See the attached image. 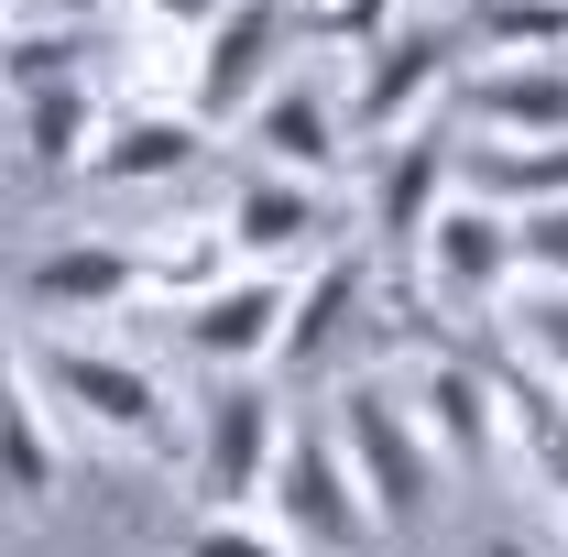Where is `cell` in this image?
I'll list each match as a JSON object with an SVG mask.
<instances>
[{
  "instance_id": "obj_31",
  "label": "cell",
  "mask_w": 568,
  "mask_h": 557,
  "mask_svg": "<svg viewBox=\"0 0 568 557\" xmlns=\"http://www.w3.org/2000/svg\"><path fill=\"white\" fill-rule=\"evenodd\" d=\"M0 33H11V0H0Z\"/></svg>"
},
{
  "instance_id": "obj_8",
  "label": "cell",
  "mask_w": 568,
  "mask_h": 557,
  "mask_svg": "<svg viewBox=\"0 0 568 557\" xmlns=\"http://www.w3.org/2000/svg\"><path fill=\"white\" fill-rule=\"evenodd\" d=\"M241 132H252V153H263V175H295V186H328V175L351 164V121H339V99H328L317 77H295V67L241 110Z\"/></svg>"
},
{
  "instance_id": "obj_20",
  "label": "cell",
  "mask_w": 568,
  "mask_h": 557,
  "mask_svg": "<svg viewBox=\"0 0 568 557\" xmlns=\"http://www.w3.org/2000/svg\"><path fill=\"white\" fill-rule=\"evenodd\" d=\"M0 492H22V503H55L67 492V448L44 426V394L11 361H0Z\"/></svg>"
},
{
  "instance_id": "obj_19",
  "label": "cell",
  "mask_w": 568,
  "mask_h": 557,
  "mask_svg": "<svg viewBox=\"0 0 568 557\" xmlns=\"http://www.w3.org/2000/svg\"><path fill=\"white\" fill-rule=\"evenodd\" d=\"M99 121H110V99H99L88 77L33 88V99H22V121H11V153H22L33 175H77V164H88V142H99Z\"/></svg>"
},
{
  "instance_id": "obj_30",
  "label": "cell",
  "mask_w": 568,
  "mask_h": 557,
  "mask_svg": "<svg viewBox=\"0 0 568 557\" xmlns=\"http://www.w3.org/2000/svg\"><path fill=\"white\" fill-rule=\"evenodd\" d=\"M67 11H77V22H88V11H110V0H67Z\"/></svg>"
},
{
  "instance_id": "obj_22",
  "label": "cell",
  "mask_w": 568,
  "mask_h": 557,
  "mask_svg": "<svg viewBox=\"0 0 568 557\" xmlns=\"http://www.w3.org/2000/svg\"><path fill=\"white\" fill-rule=\"evenodd\" d=\"M88 55H110L99 44V22H11L0 33V88L11 99H33V88H67V77H88Z\"/></svg>"
},
{
  "instance_id": "obj_24",
  "label": "cell",
  "mask_w": 568,
  "mask_h": 557,
  "mask_svg": "<svg viewBox=\"0 0 568 557\" xmlns=\"http://www.w3.org/2000/svg\"><path fill=\"white\" fill-rule=\"evenodd\" d=\"M514 361L568 394V284H536V295L514 306Z\"/></svg>"
},
{
  "instance_id": "obj_1",
  "label": "cell",
  "mask_w": 568,
  "mask_h": 557,
  "mask_svg": "<svg viewBox=\"0 0 568 557\" xmlns=\"http://www.w3.org/2000/svg\"><path fill=\"white\" fill-rule=\"evenodd\" d=\"M328 448H339L351 492L372 503V525H426L437 514V448L416 437V416H405L394 383H351L328 405Z\"/></svg>"
},
{
  "instance_id": "obj_11",
  "label": "cell",
  "mask_w": 568,
  "mask_h": 557,
  "mask_svg": "<svg viewBox=\"0 0 568 557\" xmlns=\"http://www.w3.org/2000/svg\"><path fill=\"white\" fill-rule=\"evenodd\" d=\"M459 198V132L448 121H416V132L383 142V175H372V230L394 241V252H416L426 219Z\"/></svg>"
},
{
  "instance_id": "obj_26",
  "label": "cell",
  "mask_w": 568,
  "mask_h": 557,
  "mask_svg": "<svg viewBox=\"0 0 568 557\" xmlns=\"http://www.w3.org/2000/svg\"><path fill=\"white\" fill-rule=\"evenodd\" d=\"M514 274L568 284V198H558V209H525V219H514Z\"/></svg>"
},
{
  "instance_id": "obj_17",
  "label": "cell",
  "mask_w": 568,
  "mask_h": 557,
  "mask_svg": "<svg viewBox=\"0 0 568 557\" xmlns=\"http://www.w3.org/2000/svg\"><path fill=\"white\" fill-rule=\"evenodd\" d=\"M459 198L470 209H558L568 198V142H459Z\"/></svg>"
},
{
  "instance_id": "obj_32",
  "label": "cell",
  "mask_w": 568,
  "mask_h": 557,
  "mask_svg": "<svg viewBox=\"0 0 568 557\" xmlns=\"http://www.w3.org/2000/svg\"><path fill=\"white\" fill-rule=\"evenodd\" d=\"M306 11H317V0H306Z\"/></svg>"
},
{
  "instance_id": "obj_29",
  "label": "cell",
  "mask_w": 568,
  "mask_h": 557,
  "mask_svg": "<svg viewBox=\"0 0 568 557\" xmlns=\"http://www.w3.org/2000/svg\"><path fill=\"white\" fill-rule=\"evenodd\" d=\"M481 557H536V547H525V536H493V547H481Z\"/></svg>"
},
{
  "instance_id": "obj_6",
  "label": "cell",
  "mask_w": 568,
  "mask_h": 557,
  "mask_svg": "<svg viewBox=\"0 0 568 557\" xmlns=\"http://www.w3.org/2000/svg\"><path fill=\"white\" fill-rule=\"evenodd\" d=\"M459 77V33H437V22H394L383 44H361V77L351 99H339V121H351V142H394L426 121V99Z\"/></svg>"
},
{
  "instance_id": "obj_5",
  "label": "cell",
  "mask_w": 568,
  "mask_h": 557,
  "mask_svg": "<svg viewBox=\"0 0 568 557\" xmlns=\"http://www.w3.org/2000/svg\"><path fill=\"white\" fill-rule=\"evenodd\" d=\"M284 55H295V0H230L209 33L186 44V121H197V132L241 121L284 77Z\"/></svg>"
},
{
  "instance_id": "obj_21",
  "label": "cell",
  "mask_w": 568,
  "mask_h": 557,
  "mask_svg": "<svg viewBox=\"0 0 568 557\" xmlns=\"http://www.w3.org/2000/svg\"><path fill=\"white\" fill-rule=\"evenodd\" d=\"M230 274H241V263H230L219 219H175V230H153V241H142V295H153V306H175V317H186L197 295H219Z\"/></svg>"
},
{
  "instance_id": "obj_9",
  "label": "cell",
  "mask_w": 568,
  "mask_h": 557,
  "mask_svg": "<svg viewBox=\"0 0 568 557\" xmlns=\"http://www.w3.org/2000/svg\"><path fill=\"white\" fill-rule=\"evenodd\" d=\"M416 274H426L437 306H503V284H514V219L448 198V209L426 219V241H416Z\"/></svg>"
},
{
  "instance_id": "obj_28",
  "label": "cell",
  "mask_w": 568,
  "mask_h": 557,
  "mask_svg": "<svg viewBox=\"0 0 568 557\" xmlns=\"http://www.w3.org/2000/svg\"><path fill=\"white\" fill-rule=\"evenodd\" d=\"M219 11H230V0H142V22H153V33H175V44H197Z\"/></svg>"
},
{
  "instance_id": "obj_3",
  "label": "cell",
  "mask_w": 568,
  "mask_h": 557,
  "mask_svg": "<svg viewBox=\"0 0 568 557\" xmlns=\"http://www.w3.org/2000/svg\"><path fill=\"white\" fill-rule=\"evenodd\" d=\"M274 448H284L274 394H263L252 372L209 383V405L186 426V492H197V514H252L263 482H274Z\"/></svg>"
},
{
  "instance_id": "obj_14",
  "label": "cell",
  "mask_w": 568,
  "mask_h": 557,
  "mask_svg": "<svg viewBox=\"0 0 568 557\" xmlns=\"http://www.w3.org/2000/svg\"><path fill=\"white\" fill-rule=\"evenodd\" d=\"M470 132L481 142H568V55H514L470 77Z\"/></svg>"
},
{
  "instance_id": "obj_4",
  "label": "cell",
  "mask_w": 568,
  "mask_h": 557,
  "mask_svg": "<svg viewBox=\"0 0 568 557\" xmlns=\"http://www.w3.org/2000/svg\"><path fill=\"white\" fill-rule=\"evenodd\" d=\"M263 514H274V536L295 557H372V503L351 492L339 470V448H328V426H295L274 448V482H263Z\"/></svg>"
},
{
  "instance_id": "obj_23",
  "label": "cell",
  "mask_w": 568,
  "mask_h": 557,
  "mask_svg": "<svg viewBox=\"0 0 568 557\" xmlns=\"http://www.w3.org/2000/svg\"><path fill=\"white\" fill-rule=\"evenodd\" d=\"M470 44L514 67V55H568V0H481L470 11Z\"/></svg>"
},
{
  "instance_id": "obj_7",
  "label": "cell",
  "mask_w": 568,
  "mask_h": 557,
  "mask_svg": "<svg viewBox=\"0 0 568 557\" xmlns=\"http://www.w3.org/2000/svg\"><path fill=\"white\" fill-rule=\"evenodd\" d=\"M230 263L241 274H295V263H317V252H339V209H328V186H295V175H252L241 198H230Z\"/></svg>"
},
{
  "instance_id": "obj_16",
  "label": "cell",
  "mask_w": 568,
  "mask_h": 557,
  "mask_svg": "<svg viewBox=\"0 0 568 557\" xmlns=\"http://www.w3.org/2000/svg\"><path fill=\"white\" fill-rule=\"evenodd\" d=\"M361 284H372V263H361L351 241L306 263V284L284 295V340H274V361H284V372H306V361H328V350H339V328L361 317Z\"/></svg>"
},
{
  "instance_id": "obj_15",
  "label": "cell",
  "mask_w": 568,
  "mask_h": 557,
  "mask_svg": "<svg viewBox=\"0 0 568 557\" xmlns=\"http://www.w3.org/2000/svg\"><path fill=\"white\" fill-rule=\"evenodd\" d=\"M197 153H209V132H197L186 110H110L77 175H99V186H164V175H186Z\"/></svg>"
},
{
  "instance_id": "obj_13",
  "label": "cell",
  "mask_w": 568,
  "mask_h": 557,
  "mask_svg": "<svg viewBox=\"0 0 568 557\" xmlns=\"http://www.w3.org/2000/svg\"><path fill=\"white\" fill-rule=\"evenodd\" d=\"M132 295H142V241H55L22 274V306L33 317H110Z\"/></svg>"
},
{
  "instance_id": "obj_2",
  "label": "cell",
  "mask_w": 568,
  "mask_h": 557,
  "mask_svg": "<svg viewBox=\"0 0 568 557\" xmlns=\"http://www.w3.org/2000/svg\"><path fill=\"white\" fill-rule=\"evenodd\" d=\"M33 394H55L77 416L99 426V437H132V448H175V394H164V372L132 361V350H99V340H33Z\"/></svg>"
},
{
  "instance_id": "obj_12",
  "label": "cell",
  "mask_w": 568,
  "mask_h": 557,
  "mask_svg": "<svg viewBox=\"0 0 568 557\" xmlns=\"http://www.w3.org/2000/svg\"><path fill=\"white\" fill-rule=\"evenodd\" d=\"M284 295H295V274H230L219 295H197L175 328H186V350H197L219 383H230V372H263V361H274V340H284Z\"/></svg>"
},
{
  "instance_id": "obj_27",
  "label": "cell",
  "mask_w": 568,
  "mask_h": 557,
  "mask_svg": "<svg viewBox=\"0 0 568 557\" xmlns=\"http://www.w3.org/2000/svg\"><path fill=\"white\" fill-rule=\"evenodd\" d=\"M306 33H328V44H383V33H394V0H317Z\"/></svg>"
},
{
  "instance_id": "obj_18",
  "label": "cell",
  "mask_w": 568,
  "mask_h": 557,
  "mask_svg": "<svg viewBox=\"0 0 568 557\" xmlns=\"http://www.w3.org/2000/svg\"><path fill=\"white\" fill-rule=\"evenodd\" d=\"M493 372V405H503V437L525 448V470L547 482V503L568 514V394L558 383H536L525 361H481Z\"/></svg>"
},
{
  "instance_id": "obj_10",
  "label": "cell",
  "mask_w": 568,
  "mask_h": 557,
  "mask_svg": "<svg viewBox=\"0 0 568 557\" xmlns=\"http://www.w3.org/2000/svg\"><path fill=\"white\" fill-rule=\"evenodd\" d=\"M405 416H416V437L437 448V470L459 459V470H481L503 448V405H493V372L470 361V350H437L416 383H405Z\"/></svg>"
},
{
  "instance_id": "obj_25",
  "label": "cell",
  "mask_w": 568,
  "mask_h": 557,
  "mask_svg": "<svg viewBox=\"0 0 568 557\" xmlns=\"http://www.w3.org/2000/svg\"><path fill=\"white\" fill-rule=\"evenodd\" d=\"M175 557H295V547H284L274 525H252V514H197L175 536Z\"/></svg>"
}]
</instances>
